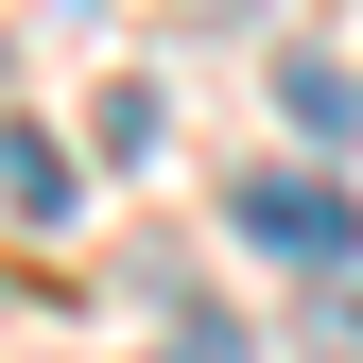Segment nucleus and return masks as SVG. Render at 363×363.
Instances as JSON below:
<instances>
[{
  "instance_id": "1",
  "label": "nucleus",
  "mask_w": 363,
  "mask_h": 363,
  "mask_svg": "<svg viewBox=\"0 0 363 363\" xmlns=\"http://www.w3.org/2000/svg\"><path fill=\"white\" fill-rule=\"evenodd\" d=\"M242 242L277 259V277H346V259H363V208L329 191V173H277V156H259L242 173Z\"/></svg>"
},
{
  "instance_id": "2",
  "label": "nucleus",
  "mask_w": 363,
  "mask_h": 363,
  "mask_svg": "<svg viewBox=\"0 0 363 363\" xmlns=\"http://www.w3.org/2000/svg\"><path fill=\"white\" fill-rule=\"evenodd\" d=\"M0 208H18V225H52V208H69V156H52V139H18V121H0Z\"/></svg>"
}]
</instances>
